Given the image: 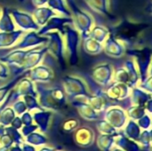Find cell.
Instances as JSON below:
<instances>
[{
  "mask_svg": "<svg viewBox=\"0 0 152 151\" xmlns=\"http://www.w3.org/2000/svg\"><path fill=\"white\" fill-rule=\"evenodd\" d=\"M147 28V25L139 22L126 21L120 30V35L125 37L126 43L133 48L142 44V36Z\"/></svg>",
  "mask_w": 152,
  "mask_h": 151,
  "instance_id": "cell-1",
  "label": "cell"
},
{
  "mask_svg": "<svg viewBox=\"0 0 152 151\" xmlns=\"http://www.w3.org/2000/svg\"><path fill=\"white\" fill-rule=\"evenodd\" d=\"M105 120L117 130H122L129 118L127 117L126 110L120 107H113L107 111Z\"/></svg>",
  "mask_w": 152,
  "mask_h": 151,
  "instance_id": "cell-2",
  "label": "cell"
},
{
  "mask_svg": "<svg viewBox=\"0 0 152 151\" xmlns=\"http://www.w3.org/2000/svg\"><path fill=\"white\" fill-rule=\"evenodd\" d=\"M95 135L93 130L88 127H81L77 129L74 134L76 143L82 148H88L94 143Z\"/></svg>",
  "mask_w": 152,
  "mask_h": 151,
  "instance_id": "cell-3",
  "label": "cell"
},
{
  "mask_svg": "<svg viewBox=\"0 0 152 151\" xmlns=\"http://www.w3.org/2000/svg\"><path fill=\"white\" fill-rule=\"evenodd\" d=\"M115 146L122 149L125 151H142V147L135 141L127 138L122 132H118L114 135Z\"/></svg>",
  "mask_w": 152,
  "mask_h": 151,
  "instance_id": "cell-4",
  "label": "cell"
},
{
  "mask_svg": "<svg viewBox=\"0 0 152 151\" xmlns=\"http://www.w3.org/2000/svg\"><path fill=\"white\" fill-rule=\"evenodd\" d=\"M132 87H130L128 85L125 83H118L116 85L111 87L110 92V96L111 99L117 100V101H124L130 97Z\"/></svg>",
  "mask_w": 152,
  "mask_h": 151,
  "instance_id": "cell-5",
  "label": "cell"
},
{
  "mask_svg": "<svg viewBox=\"0 0 152 151\" xmlns=\"http://www.w3.org/2000/svg\"><path fill=\"white\" fill-rule=\"evenodd\" d=\"M151 98V95L150 93H148L142 88L135 86L132 89V92L130 94L131 105L144 107V105L146 104L148 100Z\"/></svg>",
  "mask_w": 152,
  "mask_h": 151,
  "instance_id": "cell-6",
  "label": "cell"
},
{
  "mask_svg": "<svg viewBox=\"0 0 152 151\" xmlns=\"http://www.w3.org/2000/svg\"><path fill=\"white\" fill-rule=\"evenodd\" d=\"M142 131V130L138 125L137 122L134 121L132 119H129L127 121L126 125H125V127L123 128V133H125V135L127 138H129L133 141H135V142L138 141Z\"/></svg>",
  "mask_w": 152,
  "mask_h": 151,
  "instance_id": "cell-7",
  "label": "cell"
},
{
  "mask_svg": "<svg viewBox=\"0 0 152 151\" xmlns=\"http://www.w3.org/2000/svg\"><path fill=\"white\" fill-rule=\"evenodd\" d=\"M96 142L99 149L102 151H110L113 147H115L114 135L101 134L98 137Z\"/></svg>",
  "mask_w": 152,
  "mask_h": 151,
  "instance_id": "cell-8",
  "label": "cell"
},
{
  "mask_svg": "<svg viewBox=\"0 0 152 151\" xmlns=\"http://www.w3.org/2000/svg\"><path fill=\"white\" fill-rule=\"evenodd\" d=\"M26 138V142L34 146V147H42L45 146L47 142L46 137L39 133H32L28 134Z\"/></svg>",
  "mask_w": 152,
  "mask_h": 151,
  "instance_id": "cell-9",
  "label": "cell"
},
{
  "mask_svg": "<svg viewBox=\"0 0 152 151\" xmlns=\"http://www.w3.org/2000/svg\"><path fill=\"white\" fill-rule=\"evenodd\" d=\"M146 110L144 107L142 106H136V105H131L126 109V114L129 119H132L134 121H137L142 117H143L146 114Z\"/></svg>",
  "mask_w": 152,
  "mask_h": 151,
  "instance_id": "cell-10",
  "label": "cell"
},
{
  "mask_svg": "<svg viewBox=\"0 0 152 151\" xmlns=\"http://www.w3.org/2000/svg\"><path fill=\"white\" fill-rule=\"evenodd\" d=\"M97 129L101 133V134H109V135H115L118 130L114 128L110 124H109L106 120L99 121L97 123Z\"/></svg>",
  "mask_w": 152,
  "mask_h": 151,
  "instance_id": "cell-11",
  "label": "cell"
},
{
  "mask_svg": "<svg viewBox=\"0 0 152 151\" xmlns=\"http://www.w3.org/2000/svg\"><path fill=\"white\" fill-rule=\"evenodd\" d=\"M5 132L12 139L14 144H18V145H22L24 143V140H23V136L18 133L17 129L13 128L12 126L11 127H6L5 128Z\"/></svg>",
  "mask_w": 152,
  "mask_h": 151,
  "instance_id": "cell-12",
  "label": "cell"
},
{
  "mask_svg": "<svg viewBox=\"0 0 152 151\" xmlns=\"http://www.w3.org/2000/svg\"><path fill=\"white\" fill-rule=\"evenodd\" d=\"M137 142L142 147V149H147L148 150L151 146V135H150L149 129L142 131Z\"/></svg>",
  "mask_w": 152,
  "mask_h": 151,
  "instance_id": "cell-13",
  "label": "cell"
},
{
  "mask_svg": "<svg viewBox=\"0 0 152 151\" xmlns=\"http://www.w3.org/2000/svg\"><path fill=\"white\" fill-rule=\"evenodd\" d=\"M136 122H137L138 125L141 127L142 130H148V129L151 128V115L146 113L143 117H141L140 119H138Z\"/></svg>",
  "mask_w": 152,
  "mask_h": 151,
  "instance_id": "cell-14",
  "label": "cell"
},
{
  "mask_svg": "<svg viewBox=\"0 0 152 151\" xmlns=\"http://www.w3.org/2000/svg\"><path fill=\"white\" fill-rule=\"evenodd\" d=\"M137 86L152 95V75L148 76L146 78L140 81Z\"/></svg>",
  "mask_w": 152,
  "mask_h": 151,
  "instance_id": "cell-15",
  "label": "cell"
},
{
  "mask_svg": "<svg viewBox=\"0 0 152 151\" xmlns=\"http://www.w3.org/2000/svg\"><path fill=\"white\" fill-rule=\"evenodd\" d=\"M13 144H14V142H13L12 139L7 133H4L3 135L0 136V146L11 148Z\"/></svg>",
  "mask_w": 152,
  "mask_h": 151,
  "instance_id": "cell-16",
  "label": "cell"
},
{
  "mask_svg": "<svg viewBox=\"0 0 152 151\" xmlns=\"http://www.w3.org/2000/svg\"><path fill=\"white\" fill-rule=\"evenodd\" d=\"M78 125V122L77 120H74V119H71V120H69L67 122L64 123L62 128L65 132L67 133H70L72 131H74Z\"/></svg>",
  "mask_w": 152,
  "mask_h": 151,
  "instance_id": "cell-17",
  "label": "cell"
},
{
  "mask_svg": "<svg viewBox=\"0 0 152 151\" xmlns=\"http://www.w3.org/2000/svg\"><path fill=\"white\" fill-rule=\"evenodd\" d=\"M37 129V126H32L31 125H25L22 129H21V134L23 137H27L28 134L32 133L35 130Z\"/></svg>",
  "mask_w": 152,
  "mask_h": 151,
  "instance_id": "cell-18",
  "label": "cell"
},
{
  "mask_svg": "<svg viewBox=\"0 0 152 151\" xmlns=\"http://www.w3.org/2000/svg\"><path fill=\"white\" fill-rule=\"evenodd\" d=\"M144 108H145V110L148 114L152 115V96L151 99L148 100V101L146 102V104L144 105Z\"/></svg>",
  "mask_w": 152,
  "mask_h": 151,
  "instance_id": "cell-19",
  "label": "cell"
},
{
  "mask_svg": "<svg viewBox=\"0 0 152 151\" xmlns=\"http://www.w3.org/2000/svg\"><path fill=\"white\" fill-rule=\"evenodd\" d=\"M21 149H22V151H37V149H36V147H34V146H32V145H30V144H28V143H23L22 145H21Z\"/></svg>",
  "mask_w": 152,
  "mask_h": 151,
  "instance_id": "cell-20",
  "label": "cell"
},
{
  "mask_svg": "<svg viewBox=\"0 0 152 151\" xmlns=\"http://www.w3.org/2000/svg\"><path fill=\"white\" fill-rule=\"evenodd\" d=\"M21 124H22V121H20V120L19 119V117H16V118L12 121V126L13 128H15V129H20V128L21 127Z\"/></svg>",
  "mask_w": 152,
  "mask_h": 151,
  "instance_id": "cell-21",
  "label": "cell"
},
{
  "mask_svg": "<svg viewBox=\"0 0 152 151\" xmlns=\"http://www.w3.org/2000/svg\"><path fill=\"white\" fill-rule=\"evenodd\" d=\"M9 151H22L21 145L14 144V145H12L11 148H9Z\"/></svg>",
  "mask_w": 152,
  "mask_h": 151,
  "instance_id": "cell-22",
  "label": "cell"
},
{
  "mask_svg": "<svg viewBox=\"0 0 152 151\" xmlns=\"http://www.w3.org/2000/svg\"><path fill=\"white\" fill-rule=\"evenodd\" d=\"M56 150L55 149H53V148H49V147H44V146H42L41 147V149L39 150L38 151H55Z\"/></svg>",
  "mask_w": 152,
  "mask_h": 151,
  "instance_id": "cell-23",
  "label": "cell"
},
{
  "mask_svg": "<svg viewBox=\"0 0 152 151\" xmlns=\"http://www.w3.org/2000/svg\"><path fill=\"white\" fill-rule=\"evenodd\" d=\"M147 12H148L150 14H151L152 15V2L147 6Z\"/></svg>",
  "mask_w": 152,
  "mask_h": 151,
  "instance_id": "cell-24",
  "label": "cell"
},
{
  "mask_svg": "<svg viewBox=\"0 0 152 151\" xmlns=\"http://www.w3.org/2000/svg\"><path fill=\"white\" fill-rule=\"evenodd\" d=\"M110 151H125V150H123L122 149H120V148H118V147L115 146V147H113V148L111 149V150Z\"/></svg>",
  "mask_w": 152,
  "mask_h": 151,
  "instance_id": "cell-25",
  "label": "cell"
},
{
  "mask_svg": "<svg viewBox=\"0 0 152 151\" xmlns=\"http://www.w3.org/2000/svg\"><path fill=\"white\" fill-rule=\"evenodd\" d=\"M152 75V61L151 62V65H150V68H149V70H148V76H151Z\"/></svg>",
  "mask_w": 152,
  "mask_h": 151,
  "instance_id": "cell-26",
  "label": "cell"
},
{
  "mask_svg": "<svg viewBox=\"0 0 152 151\" xmlns=\"http://www.w3.org/2000/svg\"><path fill=\"white\" fill-rule=\"evenodd\" d=\"M4 132H5V128H4V126H0V136L1 135H3L4 133Z\"/></svg>",
  "mask_w": 152,
  "mask_h": 151,
  "instance_id": "cell-27",
  "label": "cell"
},
{
  "mask_svg": "<svg viewBox=\"0 0 152 151\" xmlns=\"http://www.w3.org/2000/svg\"><path fill=\"white\" fill-rule=\"evenodd\" d=\"M0 151H9V148H6V147H0Z\"/></svg>",
  "mask_w": 152,
  "mask_h": 151,
  "instance_id": "cell-28",
  "label": "cell"
},
{
  "mask_svg": "<svg viewBox=\"0 0 152 151\" xmlns=\"http://www.w3.org/2000/svg\"><path fill=\"white\" fill-rule=\"evenodd\" d=\"M149 131H150V135H151V145H152V128L151 129H149Z\"/></svg>",
  "mask_w": 152,
  "mask_h": 151,
  "instance_id": "cell-29",
  "label": "cell"
},
{
  "mask_svg": "<svg viewBox=\"0 0 152 151\" xmlns=\"http://www.w3.org/2000/svg\"><path fill=\"white\" fill-rule=\"evenodd\" d=\"M148 151H152V145L150 147V148H149V149H148Z\"/></svg>",
  "mask_w": 152,
  "mask_h": 151,
  "instance_id": "cell-30",
  "label": "cell"
},
{
  "mask_svg": "<svg viewBox=\"0 0 152 151\" xmlns=\"http://www.w3.org/2000/svg\"><path fill=\"white\" fill-rule=\"evenodd\" d=\"M151 127H152V122H151Z\"/></svg>",
  "mask_w": 152,
  "mask_h": 151,
  "instance_id": "cell-31",
  "label": "cell"
},
{
  "mask_svg": "<svg viewBox=\"0 0 152 151\" xmlns=\"http://www.w3.org/2000/svg\"><path fill=\"white\" fill-rule=\"evenodd\" d=\"M55 151H59V150H55Z\"/></svg>",
  "mask_w": 152,
  "mask_h": 151,
  "instance_id": "cell-32",
  "label": "cell"
},
{
  "mask_svg": "<svg viewBox=\"0 0 152 151\" xmlns=\"http://www.w3.org/2000/svg\"><path fill=\"white\" fill-rule=\"evenodd\" d=\"M151 117H152V115H151Z\"/></svg>",
  "mask_w": 152,
  "mask_h": 151,
  "instance_id": "cell-33",
  "label": "cell"
},
{
  "mask_svg": "<svg viewBox=\"0 0 152 151\" xmlns=\"http://www.w3.org/2000/svg\"><path fill=\"white\" fill-rule=\"evenodd\" d=\"M151 96H152V95H151Z\"/></svg>",
  "mask_w": 152,
  "mask_h": 151,
  "instance_id": "cell-34",
  "label": "cell"
}]
</instances>
